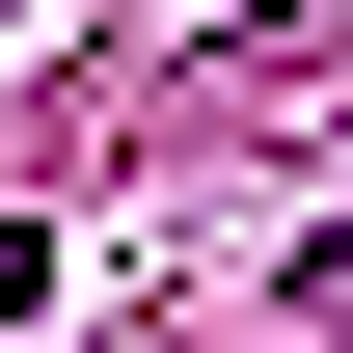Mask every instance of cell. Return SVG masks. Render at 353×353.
Wrapping results in <instances>:
<instances>
[{
    "instance_id": "1",
    "label": "cell",
    "mask_w": 353,
    "mask_h": 353,
    "mask_svg": "<svg viewBox=\"0 0 353 353\" xmlns=\"http://www.w3.org/2000/svg\"><path fill=\"white\" fill-rule=\"evenodd\" d=\"M28 272H54V245H28V218H0V326H28Z\"/></svg>"
}]
</instances>
